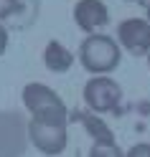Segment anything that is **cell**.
Instances as JSON below:
<instances>
[{"mask_svg":"<svg viewBox=\"0 0 150 157\" xmlns=\"http://www.w3.org/2000/svg\"><path fill=\"white\" fill-rule=\"evenodd\" d=\"M71 15H74L76 28L84 31L87 36L99 33V28H104L109 23V8L104 0H76Z\"/></svg>","mask_w":150,"mask_h":157,"instance_id":"7","label":"cell"},{"mask_svg":"<svg viewBox=\"0 0 150 157\" xmlns=\"http://www.w3.org/2000/svg\"><path fill=\"white\" fill-rule=\"evenodd\" d=\"M8 41H10V33H8V28L0 23V56L5 53V48H8Z\"/></svg>","mask_w":150,"mask_h":157,"instance_id":"13","label":"cell"},{"mask_svg":"<svg viewBox=\"0 0 150 157\" xmlns=\"http://www.w3.org/2000/svg\"><path fill=\"white\" fill-rule=\"evenodd\" d=\"M82 96H84V104H87L89 112L107 114V112H115L120 106V101H122V89H120V84L112 76H92L84 84Z\"/></svg>","mask_w":150,"mask_h":157,"instance_id":"4","label":"cell"},{"mask_svg":"<svg viewBox=\"0 0 150 157\" xmlns=\"http://www.w3.org/2000/svg\"><path fill=\"white\" fill-rule=\"evenodd\" d=\"M28 144L26 114L18 109H0V157H23Z\"/></svg>","mask_w":150,"mask_h":157,"instance_id":"3","label":"cell"},{"mask_svg":"<svg viewBox=\"0 0 150 157\" xmlns=\"http://www.w3.org/2000/svg\"><path fill=\"white\" fill-rule=\"evenodd\" d=\"M145 15H148V23H150V0H148V5H145Z\"/></svg>","mask_w":150,"mask_h":157,"instance_id":"14","label":"cell"},{"mask_svg":"<svg viewBox=\"0 0 150 157\" xmlns=\"http://www.w3.org/2000/svg\"><path fill=\"white\" fill-rule=\"evenodd\" d=\"M43 63L54 74H66L74 66V53L61 41H48L46 48H43Z\"/></svg>","mask_w":150,"mask_h":157,"instance_id":"9","label":"cell"},{"mask_svg":"<svg viewBox=\"0 0 150 157\" xmlns=\"http://www.w3.org/2000/svg\"><path fill=\"white\" fill-rule=\"evenodd\" d=\"M117 43L132 56H148L150 51V23L148 18H127L117 25Z\"/></svg>","mask_w":150,"mask_h":157,"instance_id":"6","label":"cell"},{"mask_svg":"<svg viewBox=\"0 0 150 157\" xmlns=\"http://www.w3.org/2000/svg\"><path fill=\"white\" fill-rule=\"evenodd\" d=\"M89 157H125V152L117 147V142H112V144H92Z\"/></svg>","mask_w":150,"mask_h":157,"instance_id":"10","label":"cell"},{"mask_svg":"<svg viewBox=\"0 0 150 157\" xmlns=\"http://www.w3.org/2000/svg\"><path fill=\"white\" fill-rule=\"evenodd\" d=\"M69 124H48V122H36L28 119V142L41 155L56 157L66 150L69 144Z\"/></svg>","mask_w":150,"mask_h":157,"instance_id":"5","label":"cell"},{"mask_svg":"<svg viewBox=\"0 0 150 157\" xmlns=\"http://www.w3.org/2000/svg\"><path fill=\"white\" fill-rule=\"evenodd\" d=\"M23 106L28 109L31 119L36 122H48V124H69L71 114H69L64 99L59 96L51 86H46L41 81H31L23 86Z\"/></svg>","mask_w":150,"mask_h":157,"instance_id":"2","label":"cell"},{"mask_svg":"<svg viewBox=\"0 0 150 157\" xmlns=\"http://www.w3.org/2000/svg\"><path fill=\"white\" fill-rule=\"evenodd\" d=\"M74 119L82 122V127L87 129V134L92 137V144H112V142H117L115 134H112V129L107 127V122L99 114H94V112L87 109L82 114H74Z\"/></svg>","mask_w":150,"mask_h":157,"instance_id":"8","label":"cell"},{"mask_svg":"<svg viewBox=\"0 0 150 157\" xmlns=\"http://www.w3.org/2000/svg\"><path fill=\"white\" fill-rule=\"evenodd\" d=\"M18 8H21V0H0V21L15 15Z\"/></svg>","mask_w":150,"mask_h":157,"instance_id":"11","label":"cell"},{"mask_svg":"<svg viewBox=\"0 0 150 157\" xmlns=\"http://www.w3.org/2000/svg\"><path fill=\"white\" fill-rule=\"evenodd\" d=\"M125 157H150V144L148 142H137L125 152Z\"/></svg>","mask_w":150,"mask_h":157,"instance_id":"12","label":"cell"},{"mask_svg":"<svg viewBox=\"0 0 150 157\" xmlns=\"http://www.w3.org/2000/svg\"><path fill=\"white\" fill-rule=\"evenodd\" d=\"M122 48L107 33H92L79 43V63L92 76H109L120 66Z\"/></svg>","mask_w":150,"mask_h":157,"instance_id":"1","label":"cell"},{"mask_svg":"<svg viewBox=\"0 0 150 157\" xmlns=\"http://www.w3.org/2000/svg\"><path fill=\"white\" fill-rule=\"evenodd\" d=\"M148 66H150V51H148Z\"/></svg>","mask_w":150,"mask_h":157,"instance_id":"15","label":"cell"}]
</instances>
